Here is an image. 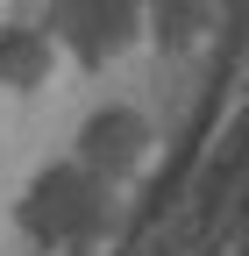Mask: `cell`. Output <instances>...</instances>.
<instances>
[{"instance_id":"6da1fadb","label":"cell","mask_w":249,"mask_h":256,"mask_svg":"<svg viewBox=\"0 0 249 256\" xmlns=\"http://www.w3.org/2000/svg\"><path fill=\"white\" fill-rule=\"evenodd\" d=\"M14 228L36 242L43 256H78L92 242H107V228H114V185L100 171H86L78 156H72V164H50V171H36L22 185Z\"/></svg>"},{"instance_id":"7a4b0ae2","label":"cell","mask_w":249,"mask_h":256,"mask_svg":"<svg viewBox=\"0 0 249 256\" xmlns=\"http://www.w3.org/2000/svg\"><path fill=\"white\" fill-rule=\"evenodd\" d=\"M43 28L57 36V50L78 64H114L142 43L150 8L142 0H43Z\"/></svg>"},{"instance_id":"3957f363","label":"cell","mask_w":249,"mask_h":256,"mask_svg":"<svg viewBox=\"0 0 249 256\" xmlns=\"http://www.w3.org/2000/svg\"><path fill=\"white\" fill-rule=\"evenodd\" d=\"M150 142H157V136H150V121L136 107H100L78 128V164L100 171L107 185H121V178H136L150 164Z\"/></svg>"},{"instance_id":"277c9868","label":"cell","mask_w":249,"mask_h":256,"mask_svg":"<svg viewBox=\"0 0 249 256\" xmlns=\"http://www.w3.org/2000/svg\"><path fill=\"white\" fill-rule=\"evenodd\" d=\"M57 64H64V50H57V36L43 22H8L0 28V86L8 92H43L57 78Z\"/></svg>"},{"instance_id":"5b68a950","label":"cell","mask_w":249,"mask_h":256,"mask_svg":"<svg viewBox=\"0 0 249 256\" xmlns=\"http://www.w3.org/2000/svg\"><path fill=\"white\" fill-rule=\"evenodd\" d=\"M142 8H150V28L171 43H192L206 28V0H142Z\"/></svg>"}]
</instances>
